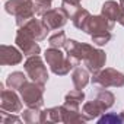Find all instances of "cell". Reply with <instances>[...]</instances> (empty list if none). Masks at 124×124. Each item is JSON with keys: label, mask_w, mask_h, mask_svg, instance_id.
<instances>
[{"label": "cell", "mask_w": 124, "mask_h": 124, "mask_svg": "<svg viewBox=\"0 0 124 124\" xmlns=\"http://www.w3.org/2000/svg\"><path fill=\"white\" fill-rule=\"evenodd\" d=\"M0 123L2 124H10V123H21V118L16 117L12 112H8L5 109L0 111Z\"/></svg>", "instance_id": "obj_29"}, {"label": "cell", "mask_w": 124, "mask_h": 124, "mask_svg": "<svg viewBox=\"0 0 124 124\" xmlns=\"http://www.w3.org/2000/svg\"><path fill=\"white\" fill-rule=\"evenodd\" d=\"M61 107V117H63V123L66 124H75V123H85L88 121L85 118V115L82 114L80 109H72L67 108L64 105H60Z\"/></svg>", "instance_id": "obj_16"}, {"label": "cell", "mask_w": 124, "mask_h": 124, "mask_svg": "<svg viewBox=\"0 0 124 124\" xmlns=\"http://www.w3.org/2000/svg\"><path fill=\"white\" fill-rule=\"evenodd\" d=\"M121 13H123L121 5L117 3V2H114V0H108V2H105L102 5V8H101V15L105 16L107 19L112 21V22H117L120 19Z\"/></svg>", "instance_id": "obj_15"}, {"label": "cell", "mask_w": 124, "mask_h": 124, "mask_svg": "<svg viewBox=\"0 0 124 124\" xmlns=\"http://www.w3.org/2000/svg\"><path fill=\"white\" fill-rule=\"evenodd\" d=\"M15 42L18 45V48L23 53V55H38L41 53V48L37 42V39H34L23 28H19L18 32H16V38H15Z\"/></svg>", "instance_id": "obj_7"}, {"label": "cell", "mask_w": 124, "mask_h": 124, "mask_svg": "<svg viewBox=\"0 0 124 124\" xmlns=\"http://www.w3.org/2000/svg\"><path fill=\"white\" fill-rule=\"evenodd\" d=\"M98 123H99V124H121V123H124V121H123L121 114L108 112V114H105L104 117L98 118Z\"/></svg>", "instance_id": "obj_26"}, {"label": "cell", "mask_w": 124, "mask_h": 124, "mask_svg": "<svg viewBox=\"0 0 124 124\" xmlns=\"http://www.w3.org/2000/svg\"><path fill=\"white\" fill-rule=\"evenodd\" d=\"M114 23L115 22L107 19L102 15H98V16H92L91 15L83 32H86L89 35H95V34H101V32H111L114 29Z\"/></svg>", "instance_id": "obj_9"}, {"label": "cell", "mask_w": 124, "mask_h": 124, "mask_svg": "<svg viewBox=\"0 0 124 124\" xmlns=\"http://www.w3.org/2000/svg\"><path fill=\"white\" fill-rule=\"evenodd\" d=\"M42 19V23L50 29V31H55V29H60L63 28L67 22V15L63 12V9L58 8V9H50L44 16H41Z\"/></svg>", "instance_id": "obj_10"}, {"label": "cell", "mask_w": 124, "mask_h": 124, "mask_svg": "<svg viewBox=\"0 0 124 124\" xmlns=\"http://www.w3.org/2000/svg\"><path fill=\"white\" fill-rule=\"evenodd\" d=\"M35 2H41V0H34V3H35Z\"/></svg>", "instance_id": "obj_33"}, {"label": "cell", "mask_w": 124, "mask_h": 124, "mask_svg": "<svg viewBox=\"0 0 124 124\" xmlns=\"http://www.w3.org/2000/svg\"><path fill=\"white\" fill-rule=\"evenodd\" d=\"M66 41H67V38H66V34L63 31H58L48 38L50 47H54V48H63L66 45Z\"/></svg>", "instance_id": "obj_24"}, {"label": "cell", "mask_w": 124, "mask_h": 124, "mask_svg": "<svg viewBox=\"0 0 124 124\" xmlns=\"http://www.w3.org/2000/svg\"><path fill=\"white\" fill-rule=\"evenodd\" d=\"M96 98L105 105V108L107 109H109L112 105H114V102H115V96H114V93L112 92H109V91H107V89H102V91H99L98 92V95H96Z\"/></svg>", "instance_id": "obj_25"}, {"label": "cell", "mask_w": 124, "mask_h": 124, "mask_svg": "<svg viewBox=\"0 0 124 124\" xmlns=\"http://www.w3.org/2000/svg\"><path fill=\"white\" fill-rule=\"evenodd\" d=\"M5 10L9 15L15 16L16 25L21 28L35 15L34 0H8L5 3Z\"/></svg>", "instance_id": "obj_1"}, {"label": "cell", "mask_w": 124, "mask_h": 124, "mask_svg": "<svg viewBox=\"0 0 124 124\" xmlns=\"http://www.w3.org/2000/svg\"><path fill=\"white\" fill-rule=\"evenodd\" d=\"M0 89H2V101H0V108L16 114L22 111V101L15 92V89H5L3 83H0Z\"/></svg>", "instance_id": "obj_8"}, {"label": "cell", "mask_w": 124, "mask_h": 124, "mask_svg": "<svg viewBox=\"0 0 124 124\" xmlns=\"http://www.w3.org/2000/svg\"><path fill=\"white\" fill-rule=\"evenodd\" d=\"M92 38V42L96 44V45H105L109 42L111 39V32H101V34H95V35H91Z\"/></svg>", "instance_id": "obj_28"}, {"label": "cell", "mask_w": 124, "mask_h": 124, "mask_svg": "<svg viewBox=\"0 0 124 124\" xmlns=\"http://www.w3.org/2000/svg\"><path fill=\"white\" fill-rule=\"evenodd\" d=\"M51 3H53V0H41V2H35V3H34L35 15L44 16V15L51 9Z\"/></svg>", "instance_id": "obj_27"}, {"label": "cell", "mask_w": 124, "mask_h": 124, "mask_svg": "<svg viewBox=\"0 0 124 124\" xmlns=\"http://www.w3.org/2000/svg\"><path fill=\"white\" fill-rule=\"evenodd\" d=\"M117 22H118L120 25H123V26H124V9H123V13H121V16H120V19H118Z\"/></svg>", "instance_id": "obj_30"}, {"label": "cell", "mask_w": 124, "mask_h": 124, "mask_svg": "<svg viewBox=\"0 0 124 124\" xmlns=\"http://www.w3.org/2000/svg\"><path fill=\"white\" fill-rule=\"evenodd\" d=\"M44 57H45V61L50 66L51 72L57 76H66L72 69H75L72 61L67 58V54H63L60 51V48L50 47L48 50H45Z\"/></svg>", "instance_id": "obj_2"}, {"label": "cell", "mask_w": 124, "mask_h": 124, "mask_svg": "<svg viewBox=\"0 0 124 124\" xmlns=\"http://www.w3.org/2000/svg\"><path fill=\"white\" fill-rule=\"evenodd\" d=\"M63 123L61 107H53L41 111V123Z\"/></svg>", "instance_id": "obj_18"}, {"label": "cell", "mask_w": 124, "mask_h": 124, "mask_svg": "<svg viewBox=\"0 0 124 124\" xmlns=\"http://www.w3.org/2000/svg\"><path fill=\"white\" fill-rule=\"evenodd\" d=\"M107 111V108H105V105L98 99V98H95V99H92V101H89V102H86V104H83V107H82V114L85 115V118L89 121V120H93V118H98L101 114H104Z\"/></svg>", "instance_id": "obj_14"}, {"label": "cell", "mask_w": 124, "mask_h": 124, "mask_svg": "<svg viewBox=\"0 0 124 124\" xmlns=\"http://www.w3.org/2000/svg\"><path fill=\"white\" fill-rule=\"evenodd\" d=\"M83 99H85V92L82 89H75V91H70L69 93H66L64 105H67L70 108H78L79 109V105L82 104Z\"/></svg>", "instance_id": "obj_19"}, {"label": "cell", "mask_w": 124, "mask_h": 124, "mask_svg": "<svg viewBox=\"0 0 124 124\" xmlns=\"http://www.w3.org/2000/svg\"><path fill=\"white\" fill-rule=\"evenodd\" d=\"M121 117H123V121H124V111L121 112Z\"/></svg>", "instance_id": "obj_32"}, {"label": "cell", "mask_w": 124, "mask_h": 124, "mask_svg": "<svg viewBox=\"0 0 124 124\" xmlns=\"http://www.w3.org/2000/svg\"><path fill=\"white\" fill-rule=\"evenodd\" d=\"M120 5H121V8L124 9V0H120Z\"/></svg>", "instance_id": "obj_31"}, {"label": "cell", "mask_w": 124, "mask_h": 124, "mask_svg": "<svg viewBox=\"0 0 124 124\" xmlns=\"http://www.w3.org/2000/svg\"><path fill=\"white\" fill-rule=\"evenodd\" d=\"M80 0H61V9L67 15V18H73L75 13L80 9Z\"/></svg>", "instance_id": "obj_22"}, {"label": "cell", "mask_w": 124, "mask_h": 124, "mask_svg": "<svg viewBox=\"0 0 124 124\" xmlns=\"http://www.w3.org/2000/svg\"><path fill=\"white\" fill-rule=\"evenodd\" d=\"M91 18V13L86 10V9H79L76 13H75V16L72 18V21H73V25L78 28V29H80V31H83L85 29V26H86V23H88V19Z\"/></svg>", "instance_id": "obj_21"}, {"label": "cell", "mask_w": 124, "mask_h": 124, "mask_svg": "<svg viewBox=\"0 0 124 124\" xmlns=\"http://www.w3.org/2000/svg\"><path fill=\"white\" fill-rule=\"evenodd\" d=\"M22 51L12 45H2L0 47V63L2 66H15L22 61Z\"/></svg>", "instance_id": "obj_11"}, {"label": "cell", "mask_w": 124, "mask_h": 124, "mask_svg": "<svg viewBox=\"0 0 124 124\" xmlns=\"http://www.w3.org/2000/svg\"><path fill=\"white\" fill-rule=\"evenodd\" d=\"M92 45L86 44V42H79L76 39H67L64 50L67 54V58L72 61L73 67H78L82 61H85V58L88 57V54L92 51Z\"/></svg>", "instance_id": "obj_6"}, {"label": "cell", "mask_w": 124, "mask_h": 124, "mask_svg": "<svg viewBox=\"0 0 124 124\" xmlns=\"http://www.w3.org/2000/svg\"><path fill=\"white\" fill-rule=\"evenodd\" d=\"M105 61H107V54L99 48H92V51L88 54V57L85 58L83 63L89 72L95 73L105 66Z\"/></svg>", "instance_id": "obj_12"}, {"label": "cell", "mask_w": 124, "mask_h": 124, "mask_svg": "<svg viewBox=\"0 0 124 124\" xmlns=\"http://www.w3.org/2000/svg\"><path fill=\"white\" fill-rule=\"evenodd\" d=\"M23 69L26 72V76L34 80V82H38L41 85H45L47 80H48V72H47V67L44 64V61L39 55H31L26 58L25 64H23Z\"/></svg>", "instance_id": "obj_5"}, {"label": "cell", "mask_w": 124, "mask_h": 124, "mask_svg": "<svg viewBox=\"0 0 124 124\" xmlns=\"http://www.w3.org/2000/svg\"><path fill=\"white\" fill-rule=\"evenodd\" d=\"M92 83L98 86L99 89H107V88H123L124 86V75L121 72H117L115 69L107 67L101 69L93 73L92 76Z\"/></svg>", "instance_id": "obj_3"}, {"label": "cell", "mask_w": 124, "mask_h": 124, "mask_svg": "<svg viewBox=\"0 0 124 124\" xmlns=\"http://www.w3.org/2000/svg\"><path fill=\"white\" fill-rule=\"evenodd\" d=\"M21 28H23L34 39H37V41H42V39H45L47 38V34L50 32V29L42 23V21H39V19H35V18H32L31 21H28L23 26H21Z\"/></svg>", "instance_id": "obj_13"}, {"label": "cell", "mask_w": 124, "mask_h": 124, "mask_svg": "<svg viewBox=\"0 0 124 124\" xmlns=\"http://www.w3.org/2000/svg\"><path fill=\"white\" fill-rule=\"evenodd\" d=\"M26 78H28V76H25L22 72H13V73H10V75L8 76L6 85H8L9 89L19 91V89L23 86V83L26 82Z\"/></svg>", "instance_id": "obj_20"}, {"label": "cell", "mask_w": 124, "mask_h": 124, "mask_svg": "<svg viewBox=\"0 0 124 124\" xmlns=\"http://www.w3.org/2000/svg\"><path fill=\"white\" fill-rule=\"evenodd\" d=\"M23 104L29 108H41L44 104V85L38 82H25L19 89Z\"/></svg>", "instance_id": "obj_4"}, {"label": "cell", "mask_w": 124, "mask_h": 124, "mask_svg": "<svg viewBox=\"0 0 124 124\" xmlns=\"http://www.w3.org/2000/svg\"><path fill=\"white\" fill-rule=\"evenodd\" d=\"M89 70L88 69H82V67H75L73 75H72V82L75 85L76 89H83L88 83H89Z\"/></svg>", "instance_id": "obj_17"}, {"label": "cell", "mask_w": 124, "mask_h": 124, "mask_svg": "<svg viewBox=\"0 0 124 124\" xmlns=\"http://www.w3.org/2000/svg\"><path fill=\"white\" fill-rule=\"evenodd\" d=\"M22 120L28 124H32V123H41V111L39 108H29L25 109L22 112Z\"/></svg>", "instance_id": "obj_23"}]
</instances>
